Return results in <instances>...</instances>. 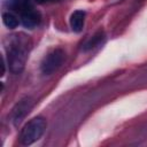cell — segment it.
Here are the masks:
<instances>
[{
    "mask_svg": "<svg viewBox=\"0 0 147 147\" xmlns=\"http://www.w3.org/2000/svg\"><path fill=\"white\" fill-rule=\"evenodd\" d=\"M30 39L23 33H16L7 38L6 51L8 56V67L13 74H21L25 67L30 49Z\"/></svg>",
    "mask_w": 147,
    "mask_h": 147,
    "instance_id": "1",
    "label": "cell"
},
{
    "mask_svg": "<svg viewBox=\"0 0 147 147\" xmlns=\"http://www.w3.org/2000/svg\"><path fill=\"white\" fill-rule=\"evenodd\" d=\"M46 129V119L41 116L33 117L22 129L20 141L24 146H29L41 138Z\"/></svg>",
    "mask_w": 147,
    "mask_h": 147,
    "instance_id": "2",
    "label": "cell"
},
{
    "mask_svg": "<svg viewBox=\"0 0 147 147\" xmlns=\"http://www.w3.org/2000/svg\"><path fill=\"white\" fill-rule=\"evenodd\" d=\"M64 52L60 48H55L49 52L41 62V71L44 75H51L56 71L63 63Z\"/></svg>",
    "mask_w": 147,
    "mask_h": 147,
    "instance_id": "3",
    "label": "cell"
},
{
    "mask_svg": "<svg viewBox=\"0 0 147 147\" xmlns=\"http://www.w3.org/2000/svg\"><path fill=\"white\" fill-rule=\"evenodd\" d=\"M32 106H33V101L30 98H24L16 103V106L11 111V121L14 125H18L23 121V118L31 110Z\"/></svg>",
    "mask_w": 147,
    "mask_h": 147,
    "instance_id": "4",
    "label": "cell"
},
{
    "mask_svg": "<svg viewBox=\"0 0 147 147\" xmlns=\"http://www.w3.org/2000/svg\"><path fill=\"white\" fill-rule=\"evenodd\" d=\"M21 22L28 29H33L40 23V14L34 8L21 14Z\"/></svg>",
    "mask_w": 147,
    "mask_h": 147,
    "instance_id": "5",
    "label": "cell"
},
{
    "mask_svg": "<svg viewBox=\"0 0 147 147\" xmlns=\"http://www.w3.org/2000/svg\"><path fill=\"white\" fill-rule=\"evenodd\" d=\"M85 21V11L84 10H75L70 16V26L75 32H80L84 26Z\"/></svg>",
    "mask_w": 147,
    "mask_h": 147,
    "instance_id": "6",
    "label": "cell"
},
{
    "mask_svg": "<svg viewBox=\"0 0 147 147\" xmlns=\"http://www.w3.org/2000/svg\"><path fill=\"white\" fill-rule=\"evenodd\" d=\"M9 8L21 15L22 13L34 7L32 0H9Z\"/></svg>",
    "mask_w": 147,
    "mask_h": 147,
    "instance_id": "7",
    "label": "cell"
},
{
    "mask_svg": "<svg viewBox=\"0 0 147 147\" xmlns=\"http://www.w3.org/2000/svg\"><path fill=\"white\" fill-rule=\"evenodd\" d=\"M2 22L9 29H14L18 25V20L16 17V15L10 11H6L2 14Z\"/></svg>",
    "mask_w": 147,
    "mask_h": 147,
    "instance_id": "8",
    "label": "cell"
},
{
    "mask_svg": "<svg viewBox=\"0 0 147 147\" xmlns=\"http://www.w3.org/2000/svg\"><path fill=\"white\" fill-rule=\"evenodd\" d=\"M103 37L101 36V33H99V34H95V36H93L86 44H85V47H84V49L85 51H87V49H91V48H93V47H95L96 45H99L100 42H101V39H102Z\"/></svg>",
    "mask_w": 147,
    "mask_h": 147,
    "instance_id": "9",
    "label": "cell"
},
{
    "mask_svg": "<svg viewBox=\"0 0 147 147\" xmlns=\"http://www.w3.org/2000/svg\"><path fill=\"white\" fill-rule=\"evenodd\" d=\"M38 3H47V2H54V1H59V0H36Z\"/></svg>",
    "mask_w": 147,
    "mask_h": 147,
    "instance_id": "10",
    "label": "cell"
}]
</instances>
